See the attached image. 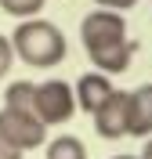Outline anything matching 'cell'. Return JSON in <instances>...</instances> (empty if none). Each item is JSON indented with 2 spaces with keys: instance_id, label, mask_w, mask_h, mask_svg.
Listing matches in <instances>:
<instances>
[{
  "instance_id": "1",
  "label": "cell",
  "mask_w": 152,
  "mask_h": 159,
  "mask_svg": "<svg viewBox=\"0 0 152 159\" xmlns=\"http://www.w3.org/2000/svg\"><path fill=\"white\" fill-rule=\"evenodd\" d=\"M80 40H83V51H87V58L94 61L98 72L116 76V72L131 69L134 43L127 40V18L120 11H109V7L91 11L80 22Z\"/></svg>"
},
{
  "instance_id": "2",
  "label": "cell",
  "mask_w": 152,
  "mask_h": 159,
  "mask_svg": "<svg viewBox=\"0 0 152 159\" xmlns=\"http://www.w3.org/2000/svg\"><path fill=\"white\" fill-rule=\"evenodd\" d=\"M11 47H15V61H25L33 69H54L69 54L65 33L40 15L18 22V29L11 33Z\"/></svg>"
},
{
  "instance_id": "3",
  "label": "cell",
  "mask_w": 152,
  "mask_h": 159,
  "mask_svg": "<svg viewBox=\"0 0 152 159\" xmlns=\"http://www.w3.org/2000/svg\"><path fill=\"white\" fill-rule=\"evenodd\" d=\"M72 112H76V94H72L69 80H44V83L33 87V116L44 127L69 123Z\"/></svg>"
},
{
  "instance_id": "4",
  "label": "cell",
  "mask_w": 152,
  "mask_h": 159,
  "mask_svg": "<svg viewBox=\"0 0 152 159\" xmlns=\"http://www.w3.org/2000/svg\"><path fill=\"white\" fill-rule=\"evenodd\" d=\"M0 141H7L11 148H18V152L44 148V145H47V127H44L33 112L0 109Z\"/></svg>"
},
{
  "instance_id": "5",
  "label": "cell",
  "mask_w": 152,
  "mask_h": 159,
  "mask_svg": "<svg viewBox=\"0 0 152 159\" xmlns=\"http://www.w3.org/2000/svg\"><path fill=\"white\" fill-rule=\"evenodd\" d=\"M91 123H94V134L105 138V141L123 138V134H127V94H123V90H112L109 101L91 112Z\"/></svg>"
},
{
  "instance_id": "6",
  "label": "cell",
  "mask_w": 152,
  "mask_h": 159,
  "mask_svg": "<svg viewBox=\"0 0 152 159\" xmlns=\"http://www.w3.org/2000/svg\"><path fill=\"white\" fill-rule=\"evenodd\" d=\"M112 80L105 76V72H83L76 83H72V94H76V109H83L87 116H91L94 109H101L105 101H109V94H112Z\"/></svg>"
},
{
  "instance_id": "7",
  "label": "cell",
  "mask_w": 152,
  "mask_h": 159,
  "mask_svg": "<svg viewBox=\"0 0 152 159\" xmlns=\"http://www.w3.org/2000/svg\"><path fill=\"white\" fill-rule=\"evenodd\" d=\"M127 134L149 138L152 134V83H141L127 94Z\"/></svg>"
},
{
  "instance_id": "8",
  "label": "cell",
  "mask_w": 152,
  "mask_h": 159,
  "mask_svg": "<svg viewBox=\"0 0 152 159\" xmlns=\"http://www.w3.org/2000/svg\"><path fill=\"white\" fill-rule=\"evenodd\" d=\"M44 159H87V145L76 134H58L54 141H47V156Z\"/></svg>"
},
{
  "instance_id": "9",
  "label": "cell",
  "mask_w": 152,
  "mask_h": 159,
  "mask_svg": "<svg viewBox=\"0 0 152 159\" xmlns=\"http://www.w3.org/2000/svg\"><path fill=\"white\" fill-rule=\"evenodd\" d=\"M33 87L29 80H11V87L4 90V109H18V112H33Z\"/></svg>"
},
{
  "instance_id": "10",
  "label": "cell",
  "mask_w": 152,
  "mask_h": 159,
  "mask_svg": "<svg viewBox=\"0 0 152 159\" xmlns=\"http://www.w3.org/2000/svg\"><path fill=\"white\" fill-rule=\"evenodd\" d=\"M44 4H47V0H0V11L22 22V18H36L44 11Z\"/></svg>"
},
{
  "instance_id": "11",
  "label": "cell",
  "mask_w": 152,
  "mask_h": 159,
  "mask_svg": "<svg viewBox=\"0 0 152 159\" xmlns=\"http://www.w3.org/2000/svg\"><path fill=\"white\" fill-rule=\"evenodd\" d=\"M11 65H15V47H11V36L0 33V80L11 72Z\"/></svg>"
},
{
  "instance_id": "12",
  "label": "cell",
  "mask_w": 152,
  "mask_h": 159,
  "mask_svg": "<svg viewBox=\"0 0 152 159\" xmlns=\"http://www.w3.org/2000/svg\"><path fill=\"white\" fill-rule=\"evenodd\" d=\"M94 4H98V7H109V11H131L134 4H138V0H94Z\"/></svg>"
},
{
  "instance_id": "13",
  "label": "cell",
  "mask_w": 152,
  "mask_h": 159,
  "mask_svg": "<svg viewBox=\"0 0 152 159\" xmlns=\"http://www.w3.org/2000/svg\"><path fill=\"white\" fill-rule=\"evenodd\" d=\"M25 152H18V148H11L7 141H0V159H22Z\"/></svg>"
},
{
  "instance_id": "14",
  "label": "cell",
  "mask_w": 152,
  "mask_h": 159,
  "mask_svg": "<svg viewBox=\"0 0 152 159\" xmlns=\"http://www.w3.org/2000/svg\"><path fill=\"white\" fill-rule=\"evenodd\" d=\"M138 159H152V134L145 138V148H141V156H138Z\"/></svg>"
},
{
  "instance_id": "15",
  "label": "cell",
  "mask_w": 152,
  "mask_h": 159,
  "mask_svg": "<svg viewBox=\"0 0 152 159\" xmlns=\"http://www.w3.org/2000/svg\"><path fill=\"white\" fill-rule=\"evenodd\" d=\"M112 159H138V156H112Z\"/></svg>"
}]
</instances>
